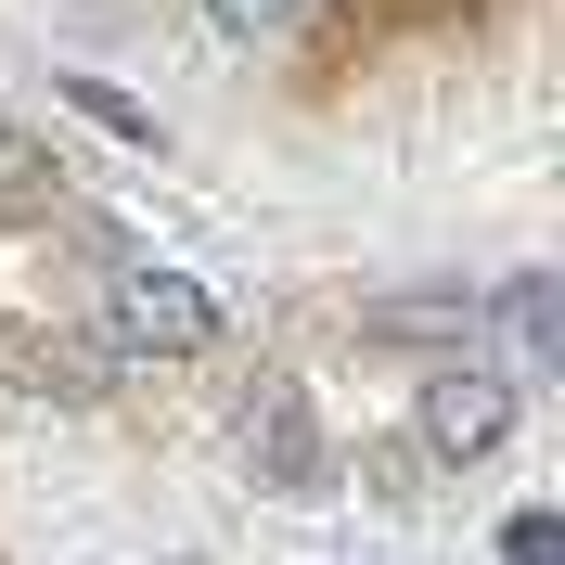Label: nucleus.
Masks as SVG:
<instances>
[{
    "label": "nucleus",
    "mask_w": 565,
    "mask_h": 565,
    "mask_svg": "<svg viewBox=\"0 0 565 565\" xmlns=\"http://www.w3.org/2000/svg\"><path fill=\"white\" fill-rule=\"evenodd\" d=\"M501 437H514V373H489V360H437L412 398V462H489Z\"/></svg>",
    "instance_id": "obj_1"
},
{
    "label": "nucleus",
    "mask_w": 565,
    "mask_h": 565,
    "mask_svg": "<svg viewBox=\"0 0 565 565\" xmlns=\"http://www.w3.org/2000/svg\"><path fill=\"white\" fill-rule=\"evenodd\" d=\"M193 13H206V26H218V39H232V52H282V39L309 26L321 0H193Z\"/></svg>",
    "instance_id": "obj_3"
},
{
    "label": "nucleus",
    "mask_w": 565,
    "mask_h": 565,
    "mask_svg": "<svg viewBox=\"0 0 565 565\" xmlns=\"http://www.w3.org/2000/svg\"><path fill=\"white\" fill-rule=\"evenodd\" d=\"M501 565H565V514H514L501 527Z\"/></svg>",
    "instance_id": "obj_4"
},
{
    "label": "nucleus",
    "mask_w": 565,
    "mask_h": 565,
    "mask_svg": "<svg viewBox=\"0 0 565 565\" xmlns=\"http://www.w3.org/2000/svg\"><path fill=\"white\" fill-rule=\"evenodd\" d=\"M104 334H116V360H193V348L218 334V309H206V282H193V270L129 257L116 296H104Z\"/></svg>",
    "instance_id": "obj_2"
}]
</instances>
